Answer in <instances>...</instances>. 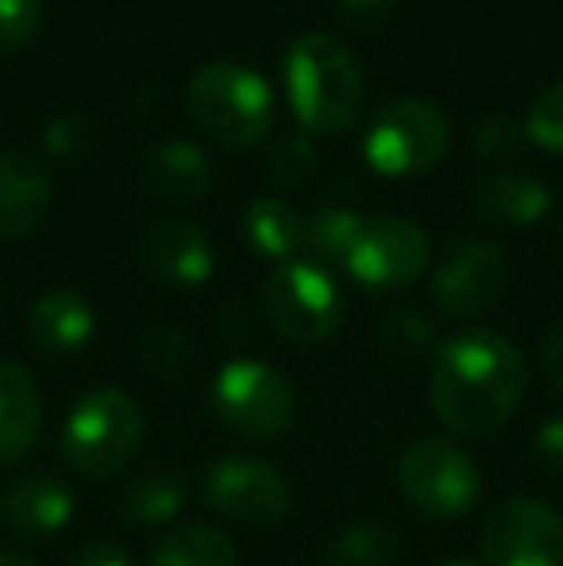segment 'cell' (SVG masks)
Listing matches in <instances>:
<instances>
[{
	"label": "cell",
	"instance_id": "obj_12",
	"mask_svg": "<svg viewBox=\"0 0 563 566\" xmlns=\"http://www.w3.org/2000/svg\"><path fill=\"white\" fill-rule=\"evenodd\" d=\"M428 235L417 220L386 217L367 220L347 254V274L371 293H398L409 290L428 270Z\"/></svg>",
	"mask_w": 563,
	"mask_h": 566
},
{
	"label": "cell",
	"instance_id": "obj_15",
	"mask_svg": "<svg viewBox=\"0 0 563 566\" xmlns=\"http://www.w3.org/2000/svg\"><path fill=\"white\" fill-rule=\"evenodd\" d=\"M54 201L46 166L20 147L0 150V235L28 239L43 228Z\"/></svg>",
	"mask_w": 563,
	"mask_h": 566
},
{
	"label": "cell",
	"instance_id": "obj_28",
	"mask_svg": "<svg viewBox=\"0 0 563 566\" xmlns=\"http://www.w3.org/2000/svg\"><path fill=\"white\" fill-rule=\"evenodd\" d=\"M316 170V150H313V139L309 135H285L279 147L271 150V178L274 186L282 189H293Z\"/></svg>",
	"mask_w": 563,
	"mask_h": 566
},
{
	"label": "cell",
	"instance_id": "obj_35",
	"mask_svg": "<svg viewBox=\"0 0 563 566\" xmlns=\"http://www.w3.org/2000/svg\"><path fill=\"white\" fill-rule=\"evenodd\" d=\"M541 366H544V378L552 381V389L563 394V324H556V328L549 332V339H544Z\"/></svg>",
	"mask_w": 563,
	"mask_h": 566
},
{
	"label": "cell",
	"instance_id": "obj_30",
	"mask_svg": "<svg viewBox=\"0 0 563 566\" xmlns=\"http://www.w3.org/2000/svg\"><path fill=\"white\" fill-rule=\"evenodd\" d=\"M139 358L158 374H178L189 358V343L178 328H150L139 339Z\"/></svg>",
	"mask_w": 563,
	"mask_h": 566
},
{
	"label": "cell",
	"instance_id": "obj_34",
	"mask_svg": "<svg viewBox=\"0 0 563 566\" xmlns=\"http://www.w3.org/2000/svg\"><path fill=\"white\" fill-rule=\"evenodd\" d=\"M70 566H132V555L113 539H90L74 552Z\"/></svg>",
	"mask_w": 563,
	"mask_h": 566
},
{
	"label": "cell",
	"instance_id": "obj_22",
	"mask_svg": "<svg viewBox=\"0 0 563 566\" xmlns=\"http://www.w3.org/2000/svg\"><path fill=\"white\" fill-rule=\"evenodd\" d=\"M363 224H367V220H363L359 212L336 209V205H324V209L309 212V217L301 220V251L309 254L305 262L329 270V274H332V266H347V254H352Z\"/></svg>",
	"mask_w": 563,
	"mask_h": 566
},
{
	"label": "cell",
	"instance_id": "obj_26",
	"mask_svg": "<svg viewBox=\"0 0 563 566\" xmlns=\"http://www.w3.org/2000/svg\"><path fill=\"white\" fill-rule=\"evenodd\" d=\"M529 139V132L518 124L513 116L505 113H494L487 116L479 127H475V155L482 158V163L498 166V163H510V158L521 155V143Z\"/></svg>",
	"mask_w": 563,
	"mask_h": 566
},
{
	"label": "cell",
	"instance_id": "obj_29",
	"mask_svg": "<svg viewBox=\"0 0 563 566\" xmlns=\"http://www.w3.org/2000/svg\"><path fill=\"white\" fill-rule=\"evenodd\" d=\"M525 132H529V139H533L536 147L563 155V77H560V82H552L549 90L536 97Z\"/></svg>",
	"mask_w": 563,
	"mask_h": 566
},
{
	"label": "cell",
	"instance_id": "obj_33",
	"mask_svg": "<svg viewBox=\"0 0 563 566\" xmlns=\"http://www.w3.org/2000/svg\"><path fill=\"white\" fill-rule=\"evenodd\" d=\"M336 4H340V15H344L352 28H378V23L390 20L398 0H336Z\"/></svg>",
	"mask_w": 563,
	"mask_h": 566
},
{
	"label": "cell",
	"instance_id": "obj_24",
	"mask_svg": "<svg viewBox=\"0 0 563 566\" xmlns=\"http://www.w3.org/2000/svg\"><path fill=\"white\" fill-rule=\"evenodd\" d=\"M402 555L398 532L386 521H352L347 528H340L329 544V563L332 566H394Z\"/></svg>",
	"mask_w": 563,
	"mask_h": 566
},
{
	"label": "cell",
	"instance_id": "obj_4",
	"mask_svg": "<svg viewBox=\"0 0 563 566\" xmlns=\"http://www.w3.org/2000/svg\"><path fill=\"white\" fill-rule=\"evenodd\" d=\"M186 108L209 139L228 150H248L271 135L274 93L240 62H209L186 85Z\"/></svg>",
	"mask_w": 563,
	"mask_h": 566
},
{
	"label": "cell",
	"instance_id": "obj_8",
	"mask_svg": "<svg viewBox=\"0 0 563 566\" xmlns=\"http://www.w3.org/2000/svg\"><path fill=\"white\" fill-rule=\"evenodd\" d=\"M263 308L271 328L293 347H316L332 339L344 321V293L329 270L313 262H282L263 285Z\"/></svg>",
	"mask_w": 563,
	"mask_h": 566
},
{
	"label": "cell",
	"instance_id": "obj_19",
	"mask_svg": "<svg viewBox=\"0 0 563 566\" xmlns=\"http://www.w3.org/2000/svg\"><path fill=\"white\" fill-rule=\"evenodd\" d=\"M479 217L502 228H525L549 217L552 193L541 178L525 170H498L479 186Z\"/></svg>",
	"mask_w": 563,
	"mask_h": 566
},
{
	"label": "cell",
	"instance_id": "obj_25",
	"mask_svg": "<svg viewBox=\"0 0 563 566\" xmlns=\"http://www.w3.org/2000/svg\"><path fill=\"white\" fill-rule=\"evenodd\" d=\"M378 343L394 358H421L428 350L436 355V328L417 308H398L378 324Z\"/></svg>",
	"mask_w": 563,
	"mask_h": 566
},
{
	"label": "cell",
	"instance_id": "obj_23",
	"mask_svg": "<svg viewBox=\"0 0 563 566\" xmlns=\"http://www.w3.org/2000/svg\"><path fill=\"white\" fill-rule=\"evenodd\" d=\"M243 239L256 254L282 266L293 251H301V217L282 197H256L243 209Z\"/></svg>",
	"mask_w": 563,
	"mask_h": 566
},
{
	"label": "cell",
	"instance_id": "obj_27",
	"mask_svg": "<svg viewBox=\"0 0 563 566\" xmlns=\"http://www.w3.org/2000/svg\"><path fill=\"white\" fill-rule=\"evenodd\" d=\"M43 28V0H0V54L28 46Z\"/></svg>",
	"mask_w": 563,
	"mask_h": 566
},
{
	"label": "cell",
	"instance_id": "obj_18",
	"mask_svg": "<svg viewBox=\"0 0 563 566\" xmlns=\"http://www.w3.org/2000/svg\"><path fill=\"white\" fill-rule=\"evenodd\" d=\"M143 186L166 205H197L212 189V163L197 143L166 139L143 158Z\"/></svg>",
	"mask_w": 563,
	"mask_h": 566
},
{
	"label": "cell",
	"instance_id": "obj_17",
	"mask_svg": "<svg viewBox=\"0 0 563 566\" xmlns=\"http://www.w3.org/2000/svg\"><path fill=\"white\" fill-rule=\"evenodd\" d=\"M43 432V394L23 363L0 358V470L20 467Z\"/></svg>",
	"mask_w": 563,
	"mask_h": 566
},
{
	"label": "cell",
	"instance_id": "obj_5",
	"mask_svg": "<svg viewBox=\"0 0 563 566\" xmlns=\"http://www.w3.org/2000/svg\"><path fill=\"white\" fill-rule=\"evenodd\" d=\"M212 412L240 440L274 443L298 420V394L279 366L263 358H232L212 378Z\"/></svg>",
	"mask_w": 563,
	"mask_h": 566
},
{
	"label": "cell",
	"instance_id": "obj_37",
	"mask_svg": "<svg viewBox=\"0 0 563 566\" xmlns=\"http://www.w3.org/2000/svg\"><path fill=\"white\" fill-rule=\"evenodd\" d=\"M436 566H482L479 559H467V555H451V559L436 563Z\"/></svg>",
	"mask_w": 563,
	"mask_h": 566
},
{
	"label": "cell",
	"instance_id": "obj_10",
	"mask_svg": "<svg viewBox=\"0 0 563 566\" xmlns=\"http://www.w3.org/2000/svg\"><path fill=\"white\" fill-rule=\"evenodd\" d=\"M482 566H563V513L544 497H505L482 521Z\"/></svg>",
	"mask_w": 563,
	"mask_h": 566
},
{
	"label": "cell",
	"instance_id": "obj_31",
	"mask_svg": "<svg viewBox=\"0 0 563 566\" xmlns=\"http://www.w3.org/2000/svg\"><path fill=\"white\" fill-rule=\"evenodd\" d=\"M85 139H90V124H85L82 113H62L46 124V150L59 158L77 155L85 147Z\"/></svg>",
	"mask_w": 563,
	"mask_h": 566
},
{
	"label": "cell",
	"instance_id": "obj_6",
	"mask_svg": "<svg viewBox=\"0 0 563 566\" xmlns=\"http://www.w3.org/2000/svg\"><path fill=\"white\" fill-rule=\"evenodd\" d=\"M398 490L417 513L432 521H456L475 509L482 493L479 462L456 440L421 436L398 459Z\"/></svg>",
	"mask_w": 563,
	"mask_h": 566
},
{
	"label": "cell",
	"instance_id": "obj_2",
	"mask_svg": "<svg viewBox=\"0 0 563 566\" xmlns=\"http://www.w3.org/2000/svg\"><path fill=\"white\" fill-rule=\"evenodd\" d=\"M282 82L298 124L313 135H336L352 127L367 101L355 54L321 31H309L285 46Z\"/></svg>",
	"mask_w": 563,
	"mask_h": 566
},
{
	"label": "cell",
	"instance_id": "obj_3",
	"mask_svg": "<svg viewBox=\"0 0 563 566\" xmlns=\"http://www.w3.org/2000/svg\"><path fill=\"white\" fill-rule=\"evenodd\" d=\"M143 436H147V420L128 389H93L70 409L66 424H62L59 459L77 478L105 482L136 462Z\"/></svg>",
	"mask_w": 563,
	"mask_h": 566
},
{
	"label": "cell",
	"instance_id": "obj_20",
	"mask_svg": "<svg viewBox=\"0 0 563 566\" xmlns=\"http://www.w3.org/2000/svg\"><path fill=\"white\" fill-rule=\"evenodd\" d=\"M181 505H186V482L170 467L143 470V474L128 478V485L121 490V516L143 524V528H158V524L174 521Z\"/></svg>",
	"mask_w": 563,
	"mask_h": 566
},
{
	"label": "cell",
	"instance_id": "obj_36",
	"mask_svg": "<svg viewBox=\"0 0 563 566\" xmlns=\"http://www.w3.org/2000/svg\"><path fill=\"white\" fill-rule=\"evenodd\" d=\"M0 566H39V563L28 559V555H20V552H0Z\"/></svg>",
	"mask_w": 563,
	"mask_h": 566
},
{
	"label": "cell",
	"instance_id": "obj_13",
	"mask_svg": "<svg viewBox=\"0 0 563 566\" xmlns=\"http://www.w3.org/2000/svg\"><path fill=\"white\" fill-rule=\"evenodd\" d=\"M70 521H74V490L59 474L31 470L12 478L0 493V524L23 544L59 536Z\"/></svg>",
	"mask_w": 563,
	"mask_h": 566
},
{
	"label": "cell",
	"instance_id": "obj_9",
	"mask_svg": "<svg viewBox=\"0 0 563 566\" xmlns=\"http://www.w3.org/2000/svg\"><path fill=\"white\" fill-rule=\"evenodd\" d=\"M201 497L225 521L248 528H274L290 516L293 490L274 462L256 454H225L209 462L201 478Z\"/></svg>",
	"mask_w": 563,
	"mask_h": 566
},
{
	"label": "cell",
	"instance_id": "obj_16",
	"mask_svg": "<svg viewBox=\"0 0 563 566\" xmlns=\"http://www.w3.org/2000/svg\"><path fill=\"white\" fill-rule=\"evenodd\" d=\"M97 332L93 305L70 285H54L43 297H35L28 313V339L46 358H74L90 347Z\"/></svg>",
	"mask_w": 563,
	"mask_h": 566
},
{
	"label": "cell",
	"instance_id": "obj_32",
	"mask_svg": "<svg viewBox=\"0 0 563 566\" xmlns=\"http://www.w3.org/2000/svg\"><path fill=\"white\" fill-rule=\"evenodd\" d=\"M533 459L541 462L544 470H552V474H560V470H563V417H552V420H544V424L536 428Z\"/></svg>",
	"mask_w": 563,
	"mask_h": 566
},
{
	"label": "cell",
	"instance_id": "obj_7",
	"mask_svg": "<svg viewBox=\"0 0 563 566\" xmlns=\"http://www.w3.org/2000/svg\"><path fill=\"white\" fill-rule=\"evenodd\" d=\"M451 143V127L444 108L425 97H398L383 105L367 127L363 155L371 170L383 178H417L432 170Z\"/></svg>",
	"mask_w": 563,
	"mask_h": 566
},
{
	"label": "cell",
	"instance_id": "obj_21",
	"mask_svg": "<svg viewBox=\"0 0 563 566\" xmlns=\"http://www.w3.org/2000/svg\"><path fill=\"white\" fill-rule=\"evenodd\" d=\"M232 536L212 524H181V528L166 532L147 555V566H236Z\"/></svg>",
	"mask_w": 563,
	"mask_h": 566
},
{
	"label": "cell",
	"instance_id": "obj_1",
	"mask_svg": "<svg viewBox=\"0 0 563 566\" xmlns=\"http://www.w3.org/2000/svg\"><path fill=\"white\" fill-rule=\"evenodd\" d=\"M529 366L518 343L494 328H467L444 339L432 355L428 401L451 436H494L521 409Z\"/></svg>",
	"mask_w": 563,
	"mask_h": 566
},
{
	"label": "cell",
	"instance_id": "obj_11",
	"mask_svg": "<svg viewBox=\"0 0 563 566\" xmlns=\"http://www.w3.org/2000/svg\"><path fill=\"white\" fill-rule=\"evenodd\" d=\"M510 262L505 251L490 239H459L440 254L428 282L436 313L448 321H475L502 301Z\"/></svg>",
	"mask_w": 563,
	"mask_h": 566
},
{
	"label": "cell",
	"instance_id": "obj_14",
	"mask_svg": "<svg viewBox=\"0 0 563 566\" xmlns=\"http://www.w3.org/2000/svg\"><path fill=\"white\" fill-rule=\"evenodd\" d=\"M143 262L158 282L174 290H201L217 270L212 243L189 220H158L143 235Z\"/></svg>",
	"mask_w": 563,
	"mask_h": 566
}]
</instances>
